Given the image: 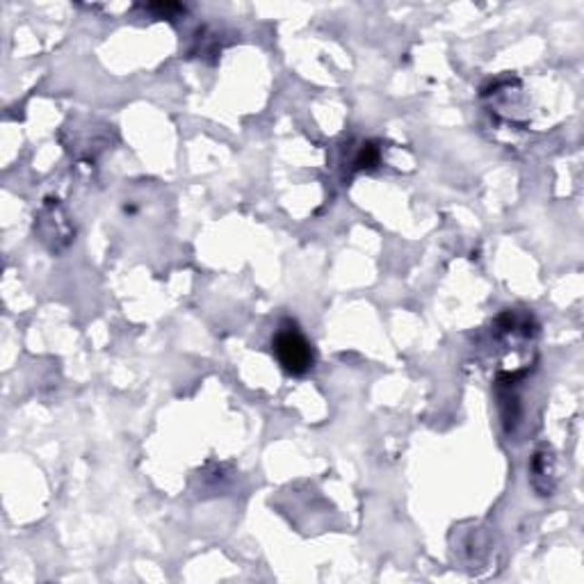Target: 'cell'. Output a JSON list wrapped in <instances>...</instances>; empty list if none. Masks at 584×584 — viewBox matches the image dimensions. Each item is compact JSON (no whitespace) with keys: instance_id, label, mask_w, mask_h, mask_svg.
Wrapping results in <instances>:
<instances>
[{"instance_id":"obj_1","label":"cell","mask_w":584,"mask_h":584,"mask_svg":"<svg viewBox=\"0 0 584 584\" xmlns=\"http://www.w3.org/2000/svg\"><path fill=\"white\" fill-rule=\"evenodd\" d=\"M272 349L277 354L278 363L286 373L295 375V377H302L308 370L316 365V352H313L311 343H308L307 336L302 334L295 322H283L277 329L272 340Z\"/></svg>"},{"instance_id":"obj_2","label":"cell","mask_w":584,"mask_h":584,"mask_svg":"<svg viewBox=\"0 0 584 584\" xmlns=\"http://www.w3.org/2000/svg\"><path fill=\"white\" fill-rule=\"evenodd\" d=\"M34 229H37L39 236H42V242H46L53 251L64 249V247L73 240V229H71L69 219H66L64 210H62V206L57 203V199L55 201L51 199L48 203H44V208L37 215Z\"/></svg>"},{"instance_id":"obj_3","label":"cell","mask_w":584,"mask_h":584,"mask_svg":"<svg viewBox=\"0 0 584 584\" xmlns=\"http://www.w3.org/2000/svg\"><path fill=\"white\" fill-rule=\"evenodd\" d=\"M546 482L543 484V495H550L552 486H555V459H552L550 453H537L532 459V484L534 489L539 486V482Z\"/></svg>"},{"instance_id":"obj_4","label":"cell","mask_w":584,"mask_h":584,"mask_svg":"<svg viewBox=\"0 0 584 584\" xmlns=\"http://www.w3.org/2000/svg\"><path fill=\"white\" fill-rule=\"evenodd\" d=\"M379 162V149L375 144H363L361 151H358V156L354 158V167L356 170H370V167H375Z\"/></svg>"}]
</instances>
